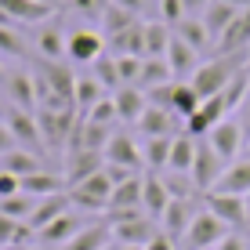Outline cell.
<instances>
[{"instance_id":"1","label":"cell","mask_w":250,"mask_h":250,"mask_svg":"<svg viewBox=\"0 0 250 250\" xmlns=\"http://www.w3.org/2000/svg\"><path fill=\"white\" fill-rule=\"evenodd\" d=\"M239 69H247V51H239V55H218V58H210V62H200V69L192 73L188 83L196 87V94H200V102H203V98H214V94L225 91L229 80Z\"/></svg>"},{"instance_id":"2","label":"cell","mask_w":250,"mask_h":250,"mask_svg":"<svg viewBox=\"0 0 250 250\" xmlns=\"http://www.w3.org/2000/svg\"><path fill=\"white\" fill-rule=\"evenodd\" d=\"M76 124H80L76 109H37V127H40V138H44L47 152L65 149L73 131H76Z\"/></svg>"},{"instance_id":"3","label":"cell","mask_w":250,"mask_h":250,"mask_svg":"<svg viewBox=\"0 0 250 250\" xmlns=\"http://www.w3.org/2000/svg\"><path fill=\"white\" fill-rule=\"evenodd\" d=\"M109 196H113V178H109L105 167L98 174H91L87 182H80L76 188H69L73 210H83V214H109Z\"/></svg>"},{"instance_id":"4","label":"cell","mask_w":250,"mask_h":250,"mask_svg":"<svg viewBox=\"0 0 250 250\" xmlns=\"http://www.w3.org/2000/svg\"><path fill=\"white\" fill-rule=\"evenodd\" d=\"M4 124H7V131H11L15 138V149H25V152H37V156H44V138H40V127H37V109H7V116H4Z\"/></svg>"},{"instance_id":"5","label":"cell","mask_w":250,"mask_h":250,"mask_svg":"<svg viewBox=\"0 0 250 250\" xmlns=\"http://www.w3.org/2000/svg\"><path fill=\"white\" fill-rule=\"evenodd\" d=\"M229 163L218 156V152L210 149V142L207 138H200L196 142V160H192V170H188V178H192L196 192H210L214 185H218V178L225 174Z\"/></svg>"},{"instance_id":"6","label":"cell","mask_w":250,"mask_h":250,"mask_svg":"<svg viewBox=\"0 0 250 250\" xmlns=\"http://www.w3.org/2000/svg\"><path fill=\"white\" fill-rule=\"evenodd\" d=\"M203 203H207V210H210L225 229H243L247 221H250L243 196H232V192H203Z\"/></svg>"},{"instance_id":"7","label":"cell","mask_w":250,"mask_h":250,"mask_svg":"<svg viewBox=\"0 0 250 250\" xmlns=\"http://www.w3.org/2000/svg\"><path fill=\"white\" fill-rule=\"evenodd\" d=\"M225 236H229V229L221 225L210 210H196L192 225L185 232V243H188V250H214Z\"/></svg>"},{"instance_id":"8","label":"cell","mask_w":250,"mask_h":250,"mask_svg":"<svg viewBox=\"0 0 250 250\" xmlns=\"http://www.w3.org/2000/svg\"><path fill=\"white\" fill-rule=\"evenodd\" d=\"M207 142H210V149L218 152L225 163H236V160H239V149H243V124L225 116L218 127H210Z\"/></svg>"},{"instance_id":"9","label":"cell","mask_w":250,"mask_h":250,"mask_svg":"<svg viewBox=\"0 0 250 250\" xmlns=\"http://www.w3.org/2000/svg\"><path fill=\"white\" fill-rule=\"evenodd\" d=\"M225 116H229V105H225V98H221V94H214V98H203L200 109H196V113L185 120V134L207 138V134H210V127H218Z\"/></svg>"},{"instance_id":"10","label":"cell","mask_w":250,"mask_h":250,"mask_svg":"<svg viewBox=\"0 0 250 250\" xmlns=\"http://www.w3.org/2000/svg\"><path fill=\"white\" fill-rule=\"evenodd\" d=\"M7 15H11L15 25H44L47 19H55L58 7L51 0H0Z\"/></svg>"},{"instance_id":"11","label":"cell","mask_w":250,"mask_h":250,"mask_svg":"<svg viewBox=\"0 0 250 250\" xmlns=\"http://www.w3.org/2000/svg\"><path fill=\"white\" fill-rule=\"evenodd\" d=\"M98 55H105V37H102V33H94V29H73L65 37V58L91 65Z\"/></svg>"},{"instance_id":"12","label":"cell","mask_w":250,"mask_h":250,"mask_svg":"<svg viewBox=\"0 0 250 250\" xmlns=\"http://www.w3.org/2000/svg\"><path fill=\"white\" fill-rule=\"evenodd\" d=\"M4 94L7 102H11L15 109H37V80H33V73H25V69H11V73H4Z\"/></svg>"},{"instance_id":"13","label":"cell","mask_w":250,"mask_h":250,"mask_svg":"<svg viewBox=\"0 0 250 250\" xmlns=\"http://www.w3.org/2000/svg\"><path fill=\"white\" fill-rule=\"evenodd\" d=\"M102 156H105L109 167H124V170H142V145L134 142L131 134H113L109 138V145L102 149Z\"/></svg>"},{"instance_id":"14","label":"cell","mask_w":250,"mask_h":250,"mask_svg":"<svg viewBox=\"0 0 250 250\" xmlns=\"http://www.w3.org/2000/svg\"><path fill=\"white\" fill-rule=\"evenodd\" d=\"M83 229V218H80V210H65L62 218H55L51 225H44L37 232V243H44V247H58L62 250L69 239L76 236V232Z\"/></svg>"},{"instance_id":"15","label":"cell","mask_w":250,"mask_h":250,"mask_svg":"<svg viewBox=\"0 0 250 250\" xmlns=\"http://www.w3.org/2000/svg\"><path fill=\"white\" fill-rule=\"evenodd\" d=\"M105 167V156L102 152H91V149H80V152H69L65 160V188H76L80 182H87L91 174H98V170Z\"/></svg>"},{"instance_id":"16","label":"cell","mask_w":250,"mask_h":250,"mask_svg":"<svg viewBox=\"0 0 250 250\" xmlns=\"http://www.w3.org/2000/svg\"><path fill=\"white\" fill-rule=\"evenodd\" d=\"M167 207H170V192H167V185H163V178L156 170L142 174V210L149 214L152 221H160Z\"/></svg>"},{"instance_id":"17","label":"cell","mask_w":250,"mask_h":250,"mask_svg":"<svg viewBox=\"0 0 250 250\" xmlns=\"http://www.w3.org/2000/svg\"><path fill=\"white\" fill-rule=\"evenodd\" d=\"M113 105H116V120H124V124H138L142 113L149 109V102H145V91L142 87L124 83V87L113 91Z\"/></svg>"},{"instance_id":"18","label":"cell","mask_w":250,"mask_h":250,"mask_svg":"<svg viewBox=\"0 0 250 250\" xmlns=\"http://www.w3.org/2000/svg\"><path fill=\"white\" fill-rule=\"evenodd\" d=\"M239 51H250V7L239 11L218 37V55H239Z\"/></svg>"},{"instance_id":"19","label":"cell","mask_w":250,"mask_h":250,"mask_svg":"<svg viewBox=\"0 0 250 250\" xmlns=\"http://www.w3.org/2000/svg\"><path fill=\"white\" fill-rule=\"evenodd\" d=\"M138 131H142V138H174V131H178V116L170 113V109L149 105V109L142 113V120H138Z\"/></svg>"},{"instance_id":"20","label":"cell","mask_w":250,"mask_h":250,"mask_svg":"<svg viewBox=\"0 0 250 250\" xmlns=\"http://www.w3.org/2000/svg\"><path fill=\"white\" fill-rule=\"evenodd\" d=\"M167 65L178 80H192V73L200 69V51H192L185 40L170 37V47H167Z\"/></svg>"},{"instance_id":"21","label":"cell","mask_w":250,"mask_h":250,"mask_svg":"<svg viewBox=\"0 0 250 250\" xmlns=\"http://www.w3.org/2000/svg\"><path fill=\"white\" fill-rule=\"evenodd\" d=\"M65 210H73V200H69V192L44 196V200H37V207H33V214H29V225L40 232L44 225H51L55 218H62Z\"/></svg>"},{"instance_id":"22","label":"cell","mask_w":250,"mask_h":250,"mask_svg":"<svg viewBox=\"0 0 250 250\" xmlns=\"http://www.w3.org/2000/svg\"><path fill=\"white\" fill-rule=\"evenodd\" d=\"M192 218H196L192 200H170V207L163 210V218H160V229L167 232L170 239H178V236H185V232H188Z\"/></svg>"},{"instance_id":"23","label":"cell","mask_w":250,"mask_h":250,"mask_svg":"<svg viewBox=\"0 0 250 250\" xmlns=\"http://www.w3.org/2000/svg\"><path fill=\"white\" fill-rule=\"evenodd\" d=\"M22 192L33 196V200H44V196H55V192H69L65 188V178L55 174V170H37V174H25L22 178Z\"/></svg>"},{"instance_id":"24","label":"cell","mask_w":250,"mask_h":250,"mask_svg":"<svg viewBox=\"0 0 250 250\" xmlns=\"http://www.w3.org/2000/svg\"><path fill=\"white\" fill-rule=\"evenodd\" d=\"M109 243H113V229L109 221H98V225H83L62 250H109Z\"/></svg>"},{"instance_id":"25","label":"cell","mask_w":250,"mask_h":250,"mask_svg":"<svg viewBox=\"0 0 250 250\" xmlns=\"http://www.w3.org/2000/svg\"><path fill=\"white\" fill-rule=\"evenodd\" d=\"M210 192H232V196H247L250 192V156L247 160H236L225 167V174L218 178V185Z\"/></svg>"},{"instance_id":"26","label":"cell","mask_w":250,"mask_h":250,"mask_svg":"<svg viewBox=\"0 0 250 250\" xmlns=\"http://www.w3.org/2000/svg\"><path fill=\"white\" fill-rule=\"evenodd\" d=\"M105 47L113 51V55H138V58H145V22L116 33V37H109Z\"/></svg>"},{"instance_id":"27","label":"cell","mask_w":250,"mask_h":250,"mask_svg":"<svg viewBox=\"0 0 250 250\" xmlns=\"http://www.w3.org/2000/svg\"><path fill=\"white\" fill-rule=\"evenodd\" d=\"M105 98V87H102L94 76H76V87H73V105H76V113L80 116H87L98 102Z\"/></svg>"},{"instance_id":"28","label":"cell","mask_w":250,"mask_h":250,"mask_svg":"<svg viewBox=\"0 0 250 250\" xmlns=\"http://www.w3.org/2000/svg\"><path fill=\"white\" fill-rule=\"evenodd\" d=\"M196 142H200V138H192V134H174L167 170H174V174H188V170H192V160H196Z\"/></svg>"},{"instance_id":"29","label":"cell","mask_w":250,"mask_h":250,"mask_svg":"<svg viewBox=\"0 0 250 250\" xmlns=\"http://www.w3.org/2000/svg\"><path fill=\"white\" fill-rule=\"evenodd\" d=\"M109 210H142V174L127 178L113 188L109 196Z\"/></svg>"},{"instance_id":"30","label":"cell","mask_w":250,"mask_h":250,"mask_svg":"<svg viewBox=\"0 0 250 250\" xmlns=\"http://www.w3.org/2000/svg\"><path fill=\"white\" fill-rule=\"evenodd\" d=\"M37 51L47 62H62L65 58V33L58 29V25H51V19L44 22V29L37 33Z\"/></svg>"},{"instance_id":"31","label":"cell","mask_w":250,"mask_h":250,"mask_svg":"<svg viewBox=\"0 0 250 250\" xmlns=\"http://www.w3.org/2000/svg\"><path fill=\"white\" fill-rule=\"evenodd\" d=\"M236 15H239V11H236L232 4H225V0H210L200 19H203V25H207V33H210V40H218L221 33L229 29V22L236 19Z\"/></svg>"},{"instance_id":"32","label":"cell","mask_w":250,"mask_h":250,"mask_svg":"<svg viewBox=\"0 0 250 250\" xmlns=\"http://www.w3.org/2000/svg\"><path fill=\"white\" fill-rule=\"evenodd\" d=\"M0 170H11V174H37V170H44V156H37V152H25V149H11L0 156Z\"/></svg>"},{"instance_id":"33","label":"cell","mask_w":250,"mask_h":250,"mask_svg":"<svg viewBox=\"0 0 250 250\" xmlns=\"http://www.w3.org/2000/svg\"><path fill=\"white\" fill-rule=\"evenodd\" d=\"M174 37H178V40H185V44L192 47V51H203L207 44H210V33H207V25H203L200 15H196V19H192V15H185V19L174 25Z\"/></svg>"},{"instance_id":"34","label":"cell","mask_w":250,"mask_h":250,"mask_svg":"<svg viewBox=\"0 0 250 250\" xmlns=\"http://www.w3.org/2000/svg\"><path fill=\"white\" fill-rule=\"evenodd\" d=\"M170 80H174V73H170L167 58H145L142 62V76H138L134 87L152 91V87H160V83H170Z\"/></svg>"},{"instance_id":"35","label":"cell","mask_w":250,"mask_h":250,"mask_svg":"<svg viewBox=\"0 0 250 250\" xmlns=\"http://www.w3.org/2000/svg\"><path fill=\"white\" fill-rule=\"evenodd\" d=\"M170 37L174 33L167 22H145V58H167Z\"/></svg>"},{"instance_id":"36","label":"cell","mask_w":250,"mask_h":250,"mask_svg":"<svg viewBox=\"0 0 250 250\" xmlns=\"http://www.w3.org/2000/svg\"><path fill=\"white\" fill-rule=\"evenodd\" d=\"M170 142L174 138H145V145H142V160H145V167L149 170H167V163H170Z\"/></svg>"},{"instance_id":"37","label":"cell","mask_w":250,"mask_h":250,"mask_svg":"<svg viewBox=\"0 0 250 250\" xmlns=\"http://www.w3.org/2000/svg\"><path fill=\"white\" fill-rule=\"evenodd\" d=\"M196 109H200V94H196V87H192L188 80H185V83H174V98H170V113H174V116H178V120L185 124V120L192 116Z\"/></svg>"},{"instance_id":"38","label":"cell","mask_w":250,"mask_h":250,"mask_svg":"<svg viewBox=\"0 0 250 250\" xmlns=\"http://www.w3.org/2000/svg\"><path fill=\"white\" fill-rule=\"evenodd\" d=\"M142 19L131 11H124V7H116V4H109L105 11H102V25H105V40L109 37H116V33H124V29H131V25H138Z\"/></svg>"},{"instance_id":"39","label":"cell","mask_w":250,"mask_h":250,"mask_svg":"<svg viewBox=\"0 0 250 250\" xmlns=\"http://www.w3.org/2000/svg\"><path fill=\"white\" fill-rule=\"evenodd\" d=\"M33 207H37L33 196L15 192V196H4V200H0V214H4V218H11V221H29Z\"/></svg>"},{"instance_id":"40","label":"cell","mask_w":250,"mask_h":250,"mask_svg":"<svg viewBox=\"0 0 250 250\" xmlns=\"http://www.w3.org/2000/svg\"><path fill=\"white\" fill-rule=\"evenodd\" d=\"M91 76H94V80H98L102 83V87H124V83H120V73H116V58L113 55H98V58H94V62H91Z\"/></svg>"},{"instance_id":"41","label":"cell","mask_w":250,"mask_h":250,"mask_svg":"<svg viewBox=\"0 0 250 250\" xmlns=\"http://www.w3.org/2000/svg\"><path fill=\"white\" fill-rule=\"evenodd\" d=\"M247 91H250V69H239V73H236V76H232V80H229V87L221 91V98H225L229 113H236V109L243 105Z\"/></svg>"},{"instance_id":"42","label":"cell","mask_w":250,"mask_h":250,"mask_svg":"<svg viewBox=\"0 0 250 250\" xmlns=\"http://www.w3.org/2000/svg\"><path fill=\"white\" fill-rule=\"evenodd\" d=\"M0 58H25V40L15 25H0Z\"/></svg>"},{"instance_id":"43","label":"cell","mask_w":250,"mask_h":250,"mask_svg":"<svg viewBox=\"0 0 250 250\" xmlns=\"http://www.w3.org/2000/svg\"><path fill=\"white\" fill-rule=\"evenodd\" d=\"M113 58H116L120 83H138V76H142V62H145V58H138V55H113Z\"/></svg>"},{"instance_id":"44","label":"cell","mask_w":250,"mask_h":250,"mask_svg":"<svg viewBox=\"0 0 250 250\" xmlns=\"http://www.w3.org/2000/svg\"><path fill=\"white\" fill-rule=\"evenodd\" d=\"M91 124H102V127H113L116 124V105H113V94H105V98L98 102V105L87 113Z\"/></svg>"},{"instance_id":"45","label":"cell","mask_w":250,"mask_h":250,"mask_svg":"<svg viewBox=\"0 0 250 250\" xmlns=\"http://www.w3.org/2000/svg\"><path fill=\"white\" fill-rule=\"evenodd\" d=\"M182 19H185V4L182 0H160V22H167L170 29H174Z\"/></svg>"},{"instance_id":"46","label":"cell","mask_w":250,"mask_h":250,"mask_svg":"<svg viewBox=\"0 0 250 250\" xmlns=\"http://www.w3.org/2000/svg\"><path fill=\"white\" fill-rule=\"evenodd\" d=\"M170 98H174V80L160 83V87H152V91H145V102L156 105V109H170Z\"/></svg>"},{"instance_id":"47","label":"cell","mask_w":250,"mask_h":250,"mask_svg":"<svg viewBox=\"0 0 250 250\" xmlns=\"http://www.w3.org/2000/svg\"><path fill=\"white\" fill-rule=\"evenodd\" d=\"M15 192H22V178L11 174V170H0V200H4V196H15Z\"/></svg>"},{"instance_id":"48","label":"cell","mask_w":250,"mask_h":250,"mask_svg":"<svg viewBox=\"0 0 250 250\" xmlns=\"http://www.w3.org/2000/svg\"><path fill=\"white\" fill-rule=\"evenodd\" d=\"M15 229H19V221H11V218H4V214H0V247H11Z\"/></svg>"},{"instance_id":"49","label":"cell","mask_w":250,"mask_h":250,"mask_svg":"<svg viewBox=\"0 0 250 250\" xmlns=\"http://www.w3.org/2000/svg\"><path fill=\"white\" fill-rule=\"evenodd\" d=\"M73 7H76V11H83V15H98V19H102V11H105L102 0H73Z\"/></svg>"},{"instance_id":"50","label":"cell","mask_w":250,"mask_h":250,"mask_svg":"<svg viewBox=\"0 0 250 250\" xmlns=\"http://www.w3.org/2000/svg\"><path fill=\"white\" fill-rule=\"evenodd\" d=\"M214 250H250V247H247V239H243V236H236V232H229V236L221 239V243L214 247Z\"/></svg>"},{"instance_id":"51","label":"cell","mask_w":250,"mask_h":250,"mask_svg":"<svg viewBox=\"0 0 250 250\" xmlns=\"http://www.w3.org/2000/svg\"><path fill=\"white\" fill-rule=\"evenodd\" d=\"M11 149H15V138H11V131H7V124L0 120V156H4V152H11Z\"/></svg>"},{"instance_id":"52","label":"cell","mask_w":250,"mask_h":250,"mask_svg":"<svg viewBox=\"0 0 250 250\" xmlns=\"http://www.w3.org/2000/svg\"><path fill=\"white\" fill-rule=\"evenodd\" d=\"M116 7H124V11H131V15H138L142 19V11H145V0H113Z\"/></svg>"},{"instance_id":"53","label":"cell","mask_w":250,"mask_h":250,"mask_svg":"<svg viewBox=\"0 0 250 250\" xmlns=\"http://www.w3.org/2000/svg\"><path fill=\"white\" fill-rule=\"evenodd\" d=\"M182 4H185V15H203L210 0H182Z\"/></svg>"},{"instance_id":"54","label":"cell","mask_w":250,"mask_h":250,"mask_svg":"<svg viewBox=\"0 0 250 250\" xmlns=\"http://www.w3.org/2000/svg\"><path fill=\"white\" fill-rule=\"evenodd\" d=\"M239 109H243V116L250 120V91H247V98H243V105H239Z\"/></svg>"},{"instance_id":"55","label":"cell","mask_w":250,"mask_h":250,"mask_svg":"<svg viewBox=\"0 0 250 250\" xmlns=\"http://www.w3.org/2000/svg\"><path fill=\"white\" fill-rule=\"evenodd\" d=\"M116 250H145V247H116Z\"/></svg>"},{"instance_id":"56","label":"cell","mask_w":250,"mask_h":250,"mask_svg":"<svg viewBox=\"0 0 250 250\" xmlns=\"http://www.w3.org/2000/svg\"><path fill=\"white\" fill-rule=\"evenodd\" d=\"M4 250H33V247H4Z\"/></svg>"},{"instance_id":"57","label":"cell","mask_w":250,"mask_h":250,"mask_svg":"<svg viewBox=\"0 0 250 250\" xmlns=\"http://www.w3.org/2000/svg\"><path fill=\"white\" fill-rule=\"evenodd\" d=\"M243 200H247V214H250V192H247V196H243Z\"/></svg>"},{"instance_id":"58","label":"cell","mask_w":250,"mask_h":250,"mask_svg":"<svg viewBox=\"0 0 250 250\" xmlns=\"http://www.w3.org/2000/svg\"><path fill=\"white\" fill-rule=\"evenodd\" d=\"M0 80H4V65H0Z\"/></svg>"},{"instance_id":"59","label":"cell","mask_w":250,"mask_h":250,"mask_svg":"<svg viewBox=\"0 0 250 250\" xmlns=\"http://www.w3.org/2000/svg\"><path fill=\"white\" fill-rule=\"evenodd\" d=\"M247 152H250V145H247Z\"/></svg>"},{"instance_id":"60","label":"cell","mask_w":250,"mask_h":250,"mask_svg":"<svg viewBox=\"0 0 250 250\" xmlns=\"http://www.w3.org/2000/svg\"><path fill=\"white\" fill-rule=\"evenodd\" d=\"M109 250H113V247H109Z\"/></svg>"}]
</instances>
